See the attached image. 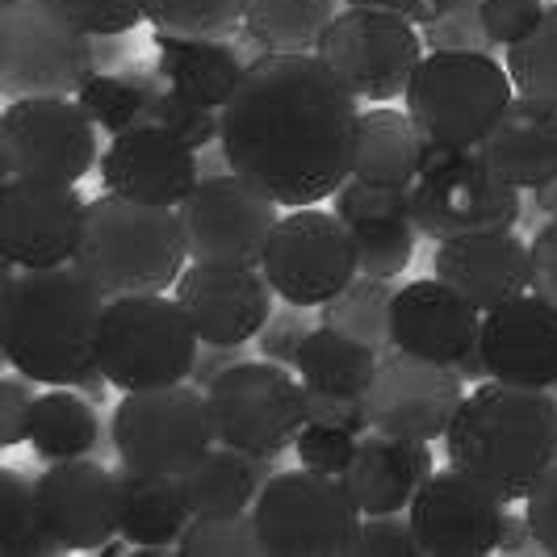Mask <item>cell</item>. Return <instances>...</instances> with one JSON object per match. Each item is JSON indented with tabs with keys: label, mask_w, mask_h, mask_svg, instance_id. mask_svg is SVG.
Here are the masks:
<instances>
[{
	"label": "cell",
	"mask_w": 557,
	"mask_h": 557,
	"mask_svg": "<svg viewBox=\"0 0 557 557\" xmlns=\"http://www.w3.org/2000/svg\"><path fill=\"white\" fill-rule=\"evenodd\" d=\"M164 92V76L156 67H122V72H97L81 88V106L106 135H122L131 126L151 122L156 97Z\"/></svg>",
	"instance_id": "cell-34"
},
{
	"label": "cell",
	"mask_w": 557,
	"mask_h": 557,
	"mask_svg": "<svg viewBox=\"0 0 557 557\" xmlns=\"http://www.w3.org/2000/svg\"><path fill=\"white\" fill-rule=\"evenodd\" d=\"M88 34H131L147 22V0H55Z\"/></svg>",
	"instance_id": "cell-46"
},
{
	"label": "cell",
	"mask_w": 557,
	"mask_h": 557,
	"mask_svg": "<svg viewBox=\"0 0 557 557\" xmlns=\"http://www.w3.org/2000/svg\"><path fill=\"white\" fill-rule=\"evenodd\" d=\"M466 377L445 361H428L416 352L391 348L377 373L364 391V411L369 428L386 436H407V441H441L453 419L466 403Z\"/></svg>",
	"instance_id": "cell-16"
},
{
	"label": "cell",
	"mask_w": 557,
	"mask_h": 557,
	"mask_svg": "<svg viewBox=\"0 0 557 557\" xmlns=\"http://www.w3.org/2000/svg\"><path fill=\"white\" fill-rule=\"evenodd\" d=\"M532 289L557 302V219L532 235Z\"/></svg>",
	"instance_id": "cell-53"
},
{
	"label": "cell",
	"mask_w": 557,
	"mask_h": 557,
	"mask_svg": "<svg viewBox=\"0 0 557 557\" xmlns=\"http://www.w3.org/2000/svg\"><path fill=\"white\" fill-rule=\"evenodd\" d=\"M273 474H281V457H256L219 441L189 474H181V491L194 516H239L251 511Z\"/></svg>",
	"instance_id": "cell-28"
},
{
	"label": "cell",
	"mask_w": 557,
	"mask_h": 557,
	"mask_svg": "<svg viewBox=\"0 0 557 557\" xmlns=\"http://www.w3.org/2000/svg\"><path fill=\"white\" fill-rule=\"evenodd\" d=\"M448 466L520 503L557 466V394L511 382H482L466 394L445 432Z\"/></svg>",
	"instance_id": "cell-3"
},
{
	"label": "cell",
	"mask_w": 557,
	"mask_h": 557,
	"mask_svg": "<svg viewBox=\"0 0 557 557\" xmlns=\"http://www.w3.org/2000/svg\"><path fill=\"white\" fill-rule=\"evenodd\" d=\"M432 448L428 441H407V436H386V432H364L357 461L348 466V491L361 503L364 516H386L411 507L419 486L436 474L432 470Z\"/></svg>",
	"instance_id": "cell-25"
},
{
	"label": "cell",
	"mask_w": 557,
	"mask_h": 557,
	"mask_svg": "<svg viewBox=\"0 0 557 557\" xmlns=\"http://www.w3.org/2000/svg\"><path fill=\"white\" fill-rule=\"evenodd\" d=\"M423 156H428V139L411 113L391 110V106L361 110V139H357V160H352L357 181L411 189L423 172Z\"/></svg>",
	"instance_id": "cell-30"
},
{
	"label": "cell",
	"mask_w": 557,
	"mask_h": 557,
	"mask_svg": "<svg viewBox=\"0 0 557 557\" xmlns=\"http://www.w3.org/2000/svg\"><path fill=\"white\" fill-rule=\"evenodd\" d=\"M310 332H314V323H310L307 307L285 302V307L273 310L269 323L260 327V335H256V352H260L264 361H277L298 373V357H302V344H307Z\"/></svg>",
	"instance_id": "cell-45"
},
{
	"label": "cell",
	"mask_w": 557,
	"mask_h": 557,
	"mask_svg": "<svg viewBox=\"0 0 557 557\" xmlns=\"http://www.w3.org/2000/svg\"><path fill=\"white\" fill-rule=\"evenodd\" d=\"M416 214H398L382 223H352V244H357V264L364 277H398L411 260L419 244Z\"/></svg>",
	"instance_id": "cell-39"
},
{
	"label": "cell",
	"mask_w": 557,
	"mask_h": 557,
	"mask_svg": "<svg viewBox=\"0 0 557 557\" xmlns=\"http://www.w3.org/2000/svg\"><path fill=\"white\" fill-rule=\"evenodd\" d=\"M482 361L495 382L511 386H557V302L536 289L482 314Z\"/></svg>",
	"instance_id": "cell-21"
},
{
	"label": "cell",
	"mask_w": 557,
	"mask_h": 557,
	"mask_svg": "<svg viewBox=\"0 0 557 557\" xmlns=\"http://www.w3.org/2000/svg\"><path fill=\"white\" fill-rule=\"evenodd\" d=\"M101 445V419L97 403L84 398L76 386H51L34 403V423H29V448L38 461H72V457H92Z\"/></svg>",
	"instance_id": "cell-31"
},
{
	"label": "cell",
	"mask_w": 557,
	"mask_h": 557,
	"mask_svg": "<svg viewBox=\"0 0 557 557\" xmlns=\"http://www.w3.org/2000/svg\"><path fill=\"white\" fill-rule=\"evenodd\" d=\"M507 72L520 97L557 110V0L545 4V17L529 38L507 47Z\"/></svg>",
	"instance_id": "cell-37"
},
{
	"label": "cell",
	"mask_w": 557,
	"mask_h": 557,
	"mask_svg": "<svg viewBox=\"0 0 557 557\" xmlns=\"http://www.w3.org/2000/svg\"><path fill=\"white\" fill-rule=\"evenodd\" d=\"M432 269L486 314L532 289V244H524L516 231L445 239L432 251Z\"/></svg>",
	"instance_id": "cell-24"
},
{
	"label": "cell",
	"mask_w": 557,
	"mask_h": 557,
	"mask_svg": "<svg viewBox=\"0 0 557 557\" xmlns=\"http://www.w3.org/2000/svg\"><path fill=\"white\" fill-rule=\"evenodd\" d=\"M361 97L319 55L256 59L223 106L231 168L285 210L319 206L352 176Z\"/></svg>",
	"instance_id": "cell-1"
},
{
	"label": "cell",
	"mask_w": 557,
	"mask_h": 557,
	"mask_svg": "<svg viewBox=\"0 0 557 557\" xmlns=\"http://www.w3.org/2000/svg\"><path fill=\"white\" fill-rule=\"evenodd\" d=\"M391 339L403 352L457 364L482 339V310L441 277L407 281L394 294Z\"/></svg>",
	"instance_id": "cell-23"
},
{
	"label": "cell",
	"mask_w": 557,
	"mask_h": 557,
	"mask_svg": "<svg viewBox=\"0 0 557 557\" xmlns=\"http://www.w3.org/2000/svg\"><path fill=\"white\" fill-rule=\"evenodd\" d=\"M176 298L189 310L197 335L206 344H248L273 314V281L260 264H206L194 260L181 281Z\"/></svg>",
	"instance_id": "cell-19"
},
{
	"label": "cell",
	"mask_w": 557,
	"mask_h": 557,
	"mask_svg": "<svg viewBox=\"0 0 557 557\" xmlns=\"http://www.w3.org/2000/svg\"><path fill=\"white\" fill-rule=\"evenodd\" d=\"M176 554L185 557H256L264 554V541L256 529V516H194L181 536Z\"/></svg>",
	"instance_id": "cell-40"
},
{
	"label": "cell",
	"mask_w": 557,
	"mask_h": 557,
	"mask_svg": "<svg viewBox=\"0 0 557 557\" xmlns=\"http://www.w3.org/2000/svg\"><path fill=\"white\" fill-rule=\"evenodd\" d=\"M264 554L273 557H344L361 541V503L339 474H319L310 466L281 470L264 482L251 503Z\"/></svg>",
	"instance_id": "cell-9"
},
{
	"label": "cell",
	"mask_w": 557,
	"mask_h": 557,
	"mask_svg": "<svg viewBox=\"0 0 557 557\" xmlns=\"http://www.w3.org/2000/svg\"><path fill=\"white\" fill-rule=\"evenodd\" d=\"M411 511L419 554L428 557H486L499 554L507 503L466 470L448 466L419 486Z\"/></svg>",
	"instance_id": "cell-17"
},
{
	"label": "cell",
	"mask_w": 557,
	"mask_h": 557,
	"mask_svg": "<svg viewBox=\"0 0 557 557\" xmlns=\"http://www.w3.org/2000/svg\"><path fill=\"white\" fill-rule=\"evenodd\" d=\"M185 260L189 244L176 206H151L110 189L88 201L76 264L110 298L164 294L189 269Z\"/></svg>",
	"instance_id": "cell-4"
},
{
	"label": "cell",
	"mask_w": 557,
	"mask_h": 557,
	"mask_svg": "<svg viewBox=\"0 0 557 557\" xmlns=\"http://www.w3.org/2000/svg\"><path fill=\"white\" fill-rule=\"evenodd\" d=\"M382 352H373L369 344L352 335L335 332L327 323H319L302 344L298 357V377L314 394H339V398H364L373 373H377Z\"/></svg>",
	"instance_id": "cell-32"
},
{
	"label": "cell",
	"mask_w": 557,
	"mask_h": 557,
	"mask_svg": "<svg viewBox=\"0 0 557 557\" xmlns=\"http://www.w3.org/2000/svg\"><path fill=\"white\" fill-rule=\"evenodd\" d=\"M524 503H529L524 516H529L532 532L541 541V554L557 557V466L532 486V495Z\"/></svg>",
	"instance_id": "cell-50"
},
{
	"label": "cell",
	"mask_w": 557,
	"mask_h": 557,
	"mask_svg": "<svg viewBox=\"0 0 557 557\" xmlns=\"http://www.w3.org/2000/svg\"><path fill=\"white\" fill-rule=\"evenodd\" d=\"M536 549H541V541H536V532H532L529 516L507 511V516H503V532H499V554L516 557V554H536Z\"/></svg>",
	"instance_id": "cell-55"
},
{
	"label": "cell",
	"mask_w": 557,
	"mask_h": 557,
	"mask_svg": "<svg viewBox=\"0 0 557 557\" xmlns=\"http://www.w3.org/2000/svg\"><path fill=\"white\" fill-rule=\"evenodd\" d=\"M151 122L168 126L172 135H181V139L189 143V147H197V151L223 139V110H210V106H201V101L176 92V88H168V84H164V92L156 97Z\"/></svg>",
	"instance_id": "cell-41"
},
{
	"label": "cell",
	"mask_w": 557,
	"mask_h": 557,
	"mask_svg": "<svg viewBox=\"0 0 557 557\" xmlns=\"http://www.w3.org/2000/svg\"><path fill=\"white\" fill-rule=\"evenodd\" d=\"M34 403H38V394L29 386V377L13 369V377L0 382V445L4 448H17L29 441Z\"/></svg>",
	"instance_id": "cell-48"
},
{
	"label": "cell",
	"mask_w": 557,
	"mask_h": 557,
	"mask_svg": "<svg viewBox=\"0 0 557 557\" xmlns=\"http://www.w3.org/2000/svg\"><path fill=\"white\" fill-rule=\"evenodd\" d=\"M55 536L42 524L38 486L22 470H0V554L4 557H51L59 554Z\"/></svg>",
	"instance_id": "cell-36"
},
{
	"label": "cell",
	"mask_w": 557,
	"mask_h": 557,
	"mask_svg": "<svg viewBox=\"0 0 557 557\" xmlns=\"http://www.w3.org/2000/svg\"><path fill=\"white\" fill-rule=\"evenodd\" d=\"M541 17H545L541 0H482V22L495 47H516L541 26Z\"/></svg>",
	"instance_id": "cell-47"
},
{
	"label": "cell",
	"mask_w": 557,
	"mask_h": 557,
	"mask_svg": "<svg viewBox=\"0 0 557 557\" xmlns=\"http://www.w3.org/2000/svg\"><path fill=\"white\" fill-rule=\"evenodd\" d=\"M201 348L189 310L181 298L164 294H126L110 298L101 335H97V364L117 391H151L189 382Z\"/></svg>",
	"instance_id": "cell-5"
},
{
	"label": "cell",
	"mask_w": 557,
	"mask_h": 557,
	"mask_svg": "<svg viewBox=\"0 0 557 557\" xmlns=\"http://www.w3.org/2000/svg\"><path fill=\"white\" fill-rule=\"evenodd\" d=\"M339 0H248L244 29L269 55H314Z\"/></svg>",
	"instance_id": "cell-33"
},
{
	"label": "cell",
	"mask_w": 557,
	"mask_h": 557,
	"mask_svg": "<svg viewBox=\"0 0 557 557\" xmlns=\"http://www.w3.org/2000/svg\"><path fill=\"white\" fill-rule=\"evenodd\" d=\"M88 201L76 185L4 181L0 189V248L13 269L72 264L81 248Z\"/></svg>",
	"instance_id": "cell-18"
},
{
	"label": "cell",
	"mask_w": 557,
	"mask_h": 557,
	"mask_svg": "<svg viewBox=\"0 0 557 557\" xmlns=\"http://www.w3.org/2000/svg\"><path fill=\"white\" fill-rule=\"evenodd\" d=\"M411 214L432 244L516 231L524 214V189L503 181L478 147L428 143L423 172L411 185Z\"/></svg>",
	"instance_id": "cell-7"
},
{
	"label": "cell",
	"mask_w": 557,
	"mask_h": 557,
	"mask_svg": "<svg viewBox=\"0 0 557 557\" xmlns=\"http://www.w3.org/2000/svg\"><path fill=\"white\" fill-rule=\"evenodd\" d=\"M382 4H391L394 13H403V17L416 22V26H428V22H436L441 13H448L457 0H382Z\"/></svg>",
	"instance_id": "cell-57"
},
{
	"label": "cell",
	"mask_w": 557,
	"mask_h": 557,
	"mask_svg": "<svg viewBox=\"0 0 557 557\" xmlns=\"http://www.w3.org/2000/svg\"><path fill=\"white\" fill-rule=\"evenodd\" d=\"M248 0H147V22L172 38H231Z\"/></svg>",
	"instance_id": "cell-38"
},
{
	"label": "cell",
	"mask_w": 557,
	"mask_h": 557,
	"mask_svg": "<svg viewBox=\"0 0 557 557\" xmlns=\"http://www.w3.org/2000/svg\"><path fill=\"white\" fill-rule=\"evenodd\" d=\"M42 524L63 549H106L117 524V474L92 457L51 461L34 478Z\"/></svg>",
	"instance_id": "cell-20"
},
{
	"label": "cell",
	"mask_w": 557,
	"mask_h": 557,
	"mask_svg": "<svg viewBox=\"0 0 557 557\" xmlns=\"http://www.w3.org/2000/svg\"><path fill=\"white\" fill-rule=\"evenodd\" d=\"M176 210L185 226L189 260H206V264H260L269 235L281 219V201H273L239 172L197 181L194 194Z\"/></svg>",
	"instance_id": "cell-15"
},
{
	"label": "cell",
	"mask_w": 557,
	"mask_h": 557,
	"mask_svg": "<svg viewBox=\"0 0 557 557\" xmlns=\"http://www.w3.org/2000/svg\"><path fill=\"white\" fill-rule=\"evenodd\" d=\"M248 352H251L248 344H206V339H201L189 382H194V386H201V391H210V386L223 377L226 369H235V364L251 361Z\"/></svg>",
	"instance_id": "cell-52"
},
{
	"label": "cell",
	"mask_w": 557,
	"mask_h": 557,
	"mask_svg": "<svg viewBox=\"0 0 557 557\" xmlns=\"http://www.w3.org/2000/svg\"><path fill=\"white\" fill-rule=\"evenodd\" d=\"M110 441L126 470L156 478L189 474L219 445L210 394L194 382L126 391L113 411Z\"/></svg>",
	"instance_id": "cell-10"
},
{
	"label": "cell",
	"mask_w": 557,
	"mask_h": 557,
	"mask_svg": "<svg viewBox=\"0 0 557 557\" xmlns=\"http://www.w3.org/2000/svg\"><path fill=\"white\" fill-rule=\"evenodd\" d=\"M482 160L511 181L516 189H536L557 176V110L532 97H511L495 117L486 139L478 143Z\"/></svg>",
	"instance_id": "cell-26"
},
{
	"label": "cell",
	"mask_w": 557,
	"mask_h": 557,
	"mask_svg": "<svg viewBox=\"0 0 557 557\" xmlns=\"http://www.w3.org/2000/svg\"><path fill=\"white\" fill-rule=\"evenodd\" d=\"M226 172H235V168H231V156H226L223 139L197 151V176H201V181H210V176H226Z\"/></svg>",
	"instance_id": "cell-58"
},
{
	"label": "cell",
	"mask_w": 557,
	"mask_h": 557,
	"mask_svg": "<svg viewBox=\"0 0 557 557\" xmlns=\"http://www.w3.org/2000/svg\"><path fill=\"white\" fill-rule=\"evenodd\" d=\"M394 289L391 277H357L348 289H339L332 302L319 307V323H327L335 332L352 335L369 344L373 352H391L394 339H391V307H394Z\"/></svg>",
	"instance_id": "cell-35"
},
{
	"label": "cell",
	"mask_w": 557,
	"mask_h": 557,
	"mask_svg": "<svg viewBox=\"0 0 557 557\" xmlns=\"http://www.w3.org/2000/svg\"><path fill=\"white\" fill-rule=\"evenodd\" d=\"M110 386H113L110 377H106L101 369H92L88 377H81V386H76V391H81L84 398H92V403H101V398H106V391H110Z\"/></svg>",
	"instance_id": "cell-59"
},
{
	"label": "cell",
	"mask_w": 557,
	"mask_h": 557,
	"mask_svg": "<svg viewBox=\"0 0 557 557\" xmlns=\"http://www.w3.org/2000/svg\"><path fill=\"white\" fill-rule=\"evenodd\" d=\"M97 164V122L81 97H22L0 117L4 181L76 185Z\"/></svg>",
	"instance_id": "cell-12"
},
{
	"label": "cell",
	"mask_w": 557,
	"mask_h": 557,
	"mask_svg": "<svg viewBox=\"0 0 557 557\" xmlns=\"http://www.w3.org/2000/svg\"><path fill=\"white\" fill-rule=\"evenodd\" d=\"M101 181L110 194L151 201V206H181L201 181L197 147H189L160 122H143L113 135L101 156Z\"/></svg>",
	"instance_id": "cell-22"
},
{
	"label": "cell",
	"mask_w": 557,
	"mask_h": 557,
	"mask_svg": "<svg viewBox=\"0 0 557 557\" xmlns=\"http://www.w3.org/2000/svg\"><path fill=\"white\" fill-rule=\"evenodd\" d=\"M428 51H495V38L482 22V0H457L436 22L419 26Z\"/></svg>",
	"instance_id": "cell-43"
},
{
	"label": "cell",
	"mask_w": 557,
	"mask_h": 557,
	"mask_svg": "<svg viewBox=\"0 0 557 557\" xmlns=\"http://www.w3.org/2000/svg\"><path fill=\"white\" fill-rule=\"evenodd\" d=\"M335 214L344 223H382V219H398L411 214V189H394V185H369L348 176L335 189Z\"/></svg>",
	"instance_id": "cell-44"
},
{
	"label": "cell",
	"mask_w": 557,
	"mask_h": 557,
	"mask_svg": "<svg viewBox=\"0 0 557 557\" xmlns=\"http://www.w3.org/2000/svg\"><path fill=\"white\" fill-rule=\"evenodd\" d=\"M156 72L164 76L168 88L194 97L210 110H223L235 97V88L248 72V59L239 55V47L231 38H172L156 34Z\"/></svg>",
	"instance_id": "cell-27"
},
{
	"label": "cell",
	"mask_w": 557,
	"mask_h": 557,
	"mask_svg": "<svg viewBox=\"0 0 557 557\" xmlns=\"http://www.w3.org/2000/svg\"><path fill=\"white\" fill-rule=\"evenodd\" d=\"M260 269L273 281L281 302L319 310L361 277L352 226L335 210L327 214L319 206H298L277 219Z\"/></svg>",
	"instance_id": "cell-13"
},
{
	"label": "cell",
	"mask_w": 557,
	"mask_h": 557,
	"mask_svg": "<svg viewBox=\"0 0 557 557\" xmlns=\"http://www.w3.org/2000/svg\"><path fill=\"white\" fill-rule=\"evenodd\" d=\"M423 34L416 22L394 13L382 0H348L323 29L314 55L332 67L361 101L386 106L407 97V84L423 63Z\"/></svg>",
	"instance_id": "cell-11"
},
{
	"label": "cell",
	"mask_w": 557,
	"mask_h": 557,
	"mask_svg": "<svg viewBox=\"0 0 557 557\" xmlns=\"http://www.w3.org/2000/svg\"><path fill=\"white\" fill-rule=\"evenodd\" d=\"M549 219H557V176L554 181H545V185H536V189H529V197H524V214H520V223L529 226L532 235L549 223Z\"/></svg>",
	"instance_id": "cell-54"
},
{
	"label": "cell",
	"mask_w": 557,
	"mask_h": 557,
	"mask_svg": "<svg viewBox=\"0 0 557 557\" xmlns=\"http://www.w3.org/2000/svg\"><path fill=\"white\" fill-rule=\"evenodd\" d=\"M357 554L364 557H416V529H411V516L403 520L398 511L386 516H369L361 524V541H357Z\"/></svg>",
	"instance_id": "cell-49"
},
{
	"label": "cell",
	"mask_w": 557,
	"mask_h": 557,
	"mask_svg": "<svg viewBox=\"0 0 557 557\" xmlns=\"http://www.w3.org/2000/svg\"><path fill=\"white\" fill-rule=\"evenodd\" d=\"M307 419L335 423V428H348V432H357V436H364V432H369V411H364V398H339V394L307 391Z\"/></svg>",
	"instance_id": "cell-51"
},
{
	"label": "cell",
	"mask_w": 557,
	"mask_h": 557,
	"mask_svg": "<svg viewBox=\"0 0 557 557\" xmlns=\"http://www.w3.org/2000/svg\"><path fill=\"white\" fill-rule=\"evenodd\" d=\"M97 76L92 34L55 0H0V92L81 97Z\"/></svg>",
	"instance_id": "cell-6"
},
{
	"label": "cell",
	"mask_w": 557,
	"mask_h": 557,
	"mask_svg": "<svg viewBox=\"0 0 557 557\" xmlns=\"http://www.w3.org/2000/svg\"><path fill=\"white\" fill-rule=\"evenodd\" d=\"M92 59H97V72H122V63L131 59L126 34H92Z\"/></svg>",
	"instance_id": "cell-56"
},
{
	"label": "cell",
	"mask_w": 557,
	"mask_h": 557,
	"mask_svg": "<svg viewBox=\"0 0 557 557\" xmlns=\"http://www.w3.org/2000/svg\"><path fill=\"white\" fill-rule=\"evenodd\" d=\"M516 97L491 51H428L407 84V113L436 147H478Z\"/></svg>",
	"instance_id": "cell-8"
},
{
	"label": "cell",
	"mask_w": 557,
	"mask_h": 557,
	"mask_svg": "<svg viewBox=\"0 0 557 557\" xmlns=\"http://www.w3.org/2000/svg\"><path fill=\"white\" fill-rule=\"evenodd\" d=\"M554 394H557V386H554Z\"/></svg>",
	"instance_id": "cell-60"
},
{
	"label": "cell",
	"mask_w": 557,
	"mask_h": 557,
	"mask_svg": "<svg viewBox=\"0 0 557 557\" xmlns=\"http://www.w3.org/2000/svg\"><path fill=\"white\" fill-rule=\"evenodd\" d=\"M357 448H361V436L348 432V428H335V423H319V419H307L298 441H294V453L298 461L319 470V474H348V466L357 461Z\"/></svg>",
	"instance_id": "cell-42"
},
{
	"label": "cell",
	"mask_w": 557,
	"mask_h": 557,
	"mask_svg": "<svg viewBox=\"0 0 557 557\" xmlns=\"http://www.w3.org/2000/svg\"><path fill=\"white\" fill-rule=\"evenodd\" d=\"M9 264V260H4ZM110 294L81 264L4 269L0 294V348L4 361L42 386H81L97 364V335Z\"/></svg>",
	"instance_id": "cell-2"
},
{
	"label": "cell",
	"mask_w": 557,
	"mask_h": 557,
	"mask_svg": "<svg viewBox=\"0 0 557 557\" xmlns=\"http://www.w3.org/2000/svg\"><path fill=\"white\" fill-rule=\"evenodd\" d=\"M194 511L181 491V478H156L117 470V524L135 549H176Z\"/></svg>",
	"instance_id": "cell-29"
},
{
	"label": "cell",
	"mask_w": 557,
	"mask_h": 557,
	"mask_svg": "<svg viewBox=\"0 0 557 557\" xmlns=\"http://www.w3.org/2000/svg\"><path fill=\"white\" fill-rule=\"evenodd\" d=\"M210 411L219 441L256 457L289 453L307 423V386L277 361H244L210 386Z\"/></svg>",
	"instance_id": "cell-14"
}]
</instances>
